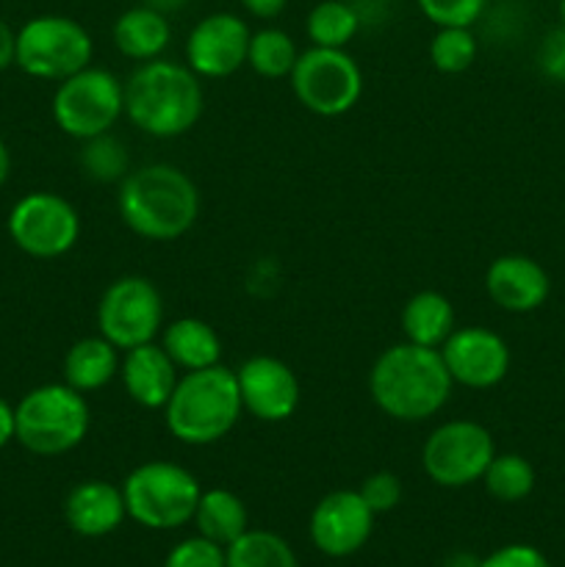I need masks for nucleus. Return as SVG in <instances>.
I'll return each instance as SVG.
<instances>
[{"instance_id":"obj_1","label":"nucleus","mask_w":565,"mask_h":567,"mask_svg":"<svg viewBox=\"0 0 565 567\" xmlns=\"http://www.w3.org/2000/svg\"><path fill=\"white\" fill-rule=\"evenodd\" d=\"M452 377L441 358V349L419 343H393L369 371L371 402L393 421L415 424L430 421L446 408L452 396Z\"/></svg>"},{"instance_id":"obj_2","label":"nucleus","mask_w":565,"mask_h":567,"mask_svg":"<svg viewBox=\"0 0 565 567\" xmlns=\"http://www.w3.org/2000/svg\"><path fill=\"white\" fill-rule=\"evenodd\" d=\"M116 210L133 236L147 241H177L197 221L199 192L177 166L147 164L122 177Z\"/></svg>"},{"instance_id":"obj_3","label":"nucleus","mask_w":565,"mask_h":567,"mask_svg":"<svg viewBox=\"0 0 565 567\" xmlns=\"http://www.w3.org/2000/svg\"><path fill=\"white\" fill-rule=\"evenodd\" d=\"M203 109V83L177 61H144L125 81V116L147 136H183L197 125Z\"/></svg>"},{"instance_id":"obj_4","label":"nucleus","mask_w":565,"mask_h":567,"mask_svg":"<svg viewBox=\"0 0 565 567\" xmlns=\"http://www.w3.org/2000/svg\"><path fill=\"white\" fill-rule=\"evenodd\" d=\"M244 413L236 371L216 363L186 371L164 408V424L186 446H210L236 430Z\"/></svg>"},{"instance_id":"obj_5","label":"nucleus","mask_w":565,"mask_h":567,"mask_svg":"<svg viewBox=\"0 0 565 567\" xmlns=\"http://www.w3.org/2000/svg\"><path fill=\"white\" fill-rule=\"evenodd\" d=\"M92 413L86 393L66 382H48L28 391L14 408V441L37 457H59L81 446Z\"/></svg>"},{"instance_id":"obj_6","label":"nucleus","mask_w":565,"mask_h":567,"mask_svg":"<svg viewBox=\"0 0 565 567\" xmlns=\"http://www.w3.org/2000/svg\"><path fill=\"white\" fill-rule=\"evenodd\" d=\"M127 518L153 532L181 529L192 524L203 487L197 476L170 460L136 465L122 482Z\"/></svg>"},{"instance_id":"obj_7","label":"nucleus","mask_w":565,"mask_h":567,"mask_svg":"<svg viewBox=\"0 0 565 567\" xmlns=\"http://www.w3.org/2000/svg\"><path fill=\"white\" fill-rule=\"evenodd\" d=\"M94 42L86 28L64 14H42L17 31V59L25 75L61 83L92 64Z\"/></svg>"},{"instance_id":"obj_8","label":"nucleus","mask_w":565,"mask_h":567,"mask_svg":"<svg viewBox=\"0 0 565 567\" xmlns=\"http://www.w3.org/2000/svg\"><path fill=\"white\" fill-rule=\"evenodd\" d=\"M50 111L61 133L78 142L111 133L116 120L125 114V81L111 70L89 64L55 86Z\"/></svg>"},{"instance_id":"obj_9","label":"nucleus","mask_w":565,"mask_h":567,"mask_svg":"<svg viewBox=\"0 0 565 567\" xmlns=\"http://www.w3.org/2000/svg\"><path fill=\"white\" fill-rule=\"evenodd\" d=\"M294 97L316 116H343L363 94V72L347 50L314 48L299 53L291 70Z\"/></svg>"},{"instance_id":"obj_10","label":"nucleus","mask_w":565,"mask_h":567,"mask_svg":"<svg viewBox=\"0 0 565 567\" xmlns=\"http://www.w3.org/2000/svg\"><path fill=\"white\" fill-rule=\"evenodd\" d=\"M164 330V297L142 275L116 277L97 302V332L120 352L153 343Z\"/></svg>"},{"instance_id":"obj_11","label":"nucleus","mask_w":565,"mask_h":567,"mask_svg":"<svg viewBox=\"0 0 565 567\" xmlns=\"http://www.w3.org/2000/svg\"><path fill=\"white\" fill-rule=\"evenodd\" d=\"M496 457V443L487 426L476 421H446L430 432L421 449V465L438 487H469L482 482Z\"/></svg>"},{"instance_id":"obj_12","label":"nucleus","mask_w":565,"mask_h":567,"mask_svg":"<svg viewBox=\"0 0 565 567\" xmlns=\"http://www.w3.org/2000/svg\"><path fill=\"white\" fill-rule=\"evenodd\" d=\"M9 236L37 260H53L70 252L81 238L75 205L53 192H31L17 199L9 214Z\"/></svg>"},{"instance_id":"obj_13","label":"nucleus","mask_w":565,"mask_h":567,"mask_svg":"<svg viewBox=\"0 0 565 567\" xmlns=\"http://www.w3.org/2000/svg\"><path fill=\"white\" fill-rule=\"evenodd\" d=\"M249 37V25L233 11L203 17L186 39V66L197 78L210 81L236 75L247 64Z\"/></svg>"},{"instance_id":"obj_14","label":"nucleus","mask_w":565,"mask_h":567,"mask_svg":"<svg viewBox=\"0 0 565 567\" xmlns=\"http://www.w3.org/2000/svg\"><path fill=\"white\" fill-rule=\"evenodd\" d=\"M441 358L454 385L469 391L496 388L510 371L507 341L487 327H458L441 347Z\"/></svg>"},{"instance_id":"obj_15","label":"nucleus","mask_w":565,"mask_h":567,"mask_svg":"<svg viewBox=\"0 0 565 567\" xmlns=\"http://www.w3.org/2000/svg\"><path fill=\"white\" fill-rule=\"evenodd\" d=\"M238 393L244 413L255 415L264 424L288 421L299 408L302 388L288 363L271 354H253L236 371Z\"/></svg>"},{"instance_id":"obj_16","label":"nucleus","mask_w":565,"mask_h":567,"mask_svg":"<svg viewBox=\"0 0 565 567\" xmlns=\"http://www.w3.org/2000/svg\"><path fill=\"white\" fill-rule=\"evenodd\" d=\"M374 513L358 491H332L310 513V540L325 557H352L369 543Z\"/></svg>"},{"instance_id":"obj_17","label":"nucleus","mask_w":565,"mask_h":567,"mask_svg":"<svg viewBox=\"0 0 565 567\" xmlns=\"http://www.w3.org/2000/svg\"><path fill=\"white\" fill-rule=\"evenodd\" d=\"M485 291L496 308L507 313H532L552 293L548 271L530 255H499L485 271Z\"/></svg>"},{"instance_id":"obj_18","label":"nucleus","mask_w":565,"mask_h":567,"mask_svg":"<svg viewBox=\"0 0 565 567\" xmlns=\"http://www.w3.org/2000/svg\"><path fill=\"white\" fill-rule=\"evenodd\" d=\"M177 365L172 363L170 354L164 352L161 343H142L136 349H127L125 358L120 363L122 385H125L127 396L144 410H164L170 402L172 391H175Z\"/></svg>"},{"instance_id":"obj_19","label":"nucleus","mask_w":565,"mask_h":567,"mask_svg":"<svg viewBox=\"0 0 565 567\" xmlns=\"http://www.w3.org/2000/svg\"><path fill=\"white\" fill-rule=\"evenodd\" d=\"M64 518L75 535L105 537L127 518L122 487L103 480H86L70 491L64 502Z\"/></svg>"},{"instance_id":"obj_20","label":"nucleus","mask_w":565,"mask_h":567,"mask_svg":"<svg viewBox=\"0 0 565 567\" xmlns=\"http://www.w3.org/2000/svg\"><path fill=\"white\" fill-rule=\"evenodd\" d=\"M111 37H114L116 50H120L125 59L138 61V64L161 59V53L170 48L172 39L170 17L150 9V6L144 3L133 6V9L122 11V14L116 17L114 28H111Z\"/></svg>"},{"instance_id":"obj_21","label":"nucleus","mask_w":565,"mask_h":567,"mask_svg":"<svg viewBox=\"0 0 565 567\" xmlns=\"http://www.w3.org/2000/svg\"><path fill=\"white\" fill-rule=\"evenodd\" d=\"M161 347L181 371H199L216 365L222 358V338L214 327L194 316L170 321L161 330Z\"/></svg>"},{"instance_id":"obj_22","label":"nucleus","mask_w":565,"mask_h":567,"mask_svg":"<svg viewBox=\"0 0 565 567\" xmlns=\"http://www.w3.org/2000/svg\"><path fill=\"white\" fill-rule=\"evenodd\" d=\"M120 349L103 336H89L72 343L64 354V382L81 393L100 391L120 377Z\"/></svg>"},{"instance_id":"obj_23","label":"nucleus","mask_w":565,"mask_h":567,"mask_svg":"<svg viewBox=\"0 0 565 567\" xmlns=\"http://www.w3.org/2000/svg\"><path fill=\"white\" fill-rule=\"evenodd\" d=\"M458 330L452 299L441 291H419L404 302L402 308V332L404 341L419 347L441 349L446 338Z\"/></svg>"},{"instance_id":"obj_24","label":"nucleus","mask_w":565,"mask_h":567,"mask_svg":"<svg viewBox=\"0 0 565 567\" xmlns=\"http://www.w3.org/2000/svg\"><path fill=\"white\" fill-rule=\"evenodd\" d=\"M194 526L205 540L227 548L249 529V515L236 493L214 487V491H203L199 496L197 509H194Z\"/></svg>"},{"instance_id":"obj_25","label":"nucleus","mask_w":565,"mask_h":567,"mask_svg":"<svg viewBox=\"0 0 565 567\" xmlns=\"http://www.w3.org/2000/svg\"><path fill=\"white\" fill-rule=\"evenodd\" d=\"M360 14L349 0H321L310 9L305 31L314 48L343 50L360 31Z\"/></svg>"},{"instance_id":"obj_26","label":"nucleus","mask_w":565,"mask_h":567,"mask_svg":"<svg viewBox=\"0 0 565 567\" xmlns=\"http://www.w3.org/2000/svg\"><path fill=\"white\" fill-rule=\"evenodd\" d=\"M227 567H297L294 548L280 535L266 529H247L225 548Z\"/></svg>"},{"instance_id":"obj_27","label":"nucleus","mask_w":565,"mask_h":567,"mask_svg":"<svg viewBox=\"0 0 565 567\" xmlns=\"http://www.w3.org/2000/svg\"><path fill=\"white\" fill-rule=\"evenodd\" d=\"M535 482L537 476L530 460L513 452L496 454L487 465L485 476H482L487 496L502 504H518L530 498V493L535 491Z\"/></svg>"},{"instance_id":"obj_28","label":"nucleus","mask_w":565,"mask_h":567,"mask_svg":"<svg viewBox=\"0 0 565 567\" xmlns=\"http://www.w3.org/2000/svg\"><path fill=\"white\" fill-rule=\"evenodd\" d=\"M299 59V50L294 44V39L288 37L280 28H260L249 37V50H247V64L249 70L258 72L260 78H277L291 75L294 64Z\"/></svg>"},{"instance_id":"obj_29","label":"nucleus","mask_w":565,"mask_h":567,"mask_svg":"<svg viewBox=\"0 0 565 567\" xmlns=\"http://www.w3.org/2000/svg\"><path fill=\"white\" fill-rule=\"evenodd\" d=\"M81 169L94 183H120L131 172V155L127 147L111 133L86 138L81 147Z\"/></svg>"},{"instance_id":"obj_30","label":"nucleus","mask_w":565,"mask_h":567,"mask_svg":"<svg viewBox=\"0 0 565 567\" xmlns=\"http://www.w3.org/2000/svg\"><path fill=\"white\" fill-rule=\"evenodd\" d=\"M476 53H480V42L471 28H438L430 42L432 66L446 75H460V72L471 70Z\"/></svg>"},{"instance_id":"obj_31","label":"nucleus","mask_w":565,"mask_h":567,"mask_svg":"<svg viewBox=\"0 0 565 567\" xmlns=\"http://www.w3.org/2000/svg\"><path fill=\"white\" fill-rule=\"evenodd\" d=\"M421 14L438 28H471L485 14L487 0H415Z\"/></svg>"},{"instance_id":"obj_32","label":"nucleus","mask_w":565,"mask_h":567,"mask_svg":"<svg viewBox=\"0 0 565 567\" xmlns=\"http://www.w3.org/2000/svg\"><path fill=\"white\" fill-rule=\"evenodd\" d=\"M164 567H227L225 546L205 540L203 535L188 537L166 554Z\"/></svg>"},{"instance_id":"obj_33","label":"nucleus","mask_w":565,"mask_h":567,"mask_svg":"<svg viewBox=\"0 0 565 567\" xmlns=\"http://www.w3.org/2000/svg\"><path fill=\"white\" fill-rule=\"evenodd\" d=\"M360 498L369 504V509L374 515L391 513L399 502H402V482L391 471H377V474L366 476L363 485H360Z\"/></svg>"},{"instance_id":"obj_34","label":"nucleus","mask_w":565,"mask_h":567,"mask_svg":"<svg viewBox=\"0 0 565 567\" xmlns=\"http://www.w3.org/2000/svg\"><path fill=\"white\" fill-rule=\"evenodd\" d=\"M537 70L546 81L565 86V28L557 25L543 37L537 48Z\"/></svg>"},{"instance_id":"obj_35","label":"nucleus","mask_w":565,"mask_h":567,"mask_svg":"<svg viewBox=\"0 0 565 567\" xmlns=\"http://www.w3.org/2000/svg\"><path fill=\"white\" fill-rule=\"evenodd\" d=\"M480 567H552L548 559L537 551L535 546H524V543H513V546L496 548L480 559Z\"/></svg>"},{"instance_id":"obj_36","label":"nucleus","mask_w":565,"mask_h":567,"mask_svg":"<svg viewBox=\"0 0 565 567\" xmlns=\"http://www.w3.org/2000/svg\"><path fill=\"white\" fill-rule=\"evenodd\" d=\"M17 59V33L11 31L9 22L0 17V70L14 64Z\"/></svg>"},{"instance_id":"obj_37","label":"nucleus","mask_w":565,"mask_h":567,"mask_svg":"<svg viewBox=\"0 0 565 567\" xmlns=\"http://www.w3.org/2000/svg\"><path fill=\"white\" fill-rule=\"evenodd\" d=\"M244 9L253 17H260V20H275L282 9L288 6V0H238Z\"/></svg>"},{"instance_id":"obj_38","label":"nucleus","mask_w":565,"mask_h":567,"mask_svg":"<svg viewBox=\"0 0 565 567\" xmlns=\"http://www.w3.org/2000/svg\"><path fill=\"white\" fill-rule=\"evenodd\" d=\"M14 441V408L0 396V449Z\"/></svg>"},{"instance_id":"obj_39","label":"nucleus","mask_w":565,"mask_h":567,"mask_svg":"<svg viewBox=\"0 0 565 567\" xmlns=\"http://www.w3.org/2000/svg\"><path fill=\"white\" fill-rule=\"evenodd\" d=\"M144 6H150V9H155V11H161V14H175V11H181L183 6L188 3V0H142Z\"/></svg>"},{"instance_id":"obj_40","label":"nucleus","mask_w":565,"mask_h":567,"mask_svg":"<svg viewBox=\"0 0 565 567\" xmlns=\"http://www.w3.org/2000/svg\"><path fill=\"white\" fill-rule=\"evenodd\" d=\"M9 175H11V153H9V147H6L3 138H0V188L6 186Z\"/></svg>"},{"instance_id":"obj_41","label":"nucleus","mask_w":565,"mask_h":567,"mask_svg":"<svg viewBox=\"0 0 565 567\" xmlns=\"http://www.w3.org/2000/svg\"><path fill=\"white\" fill-rule=\"evenodd\" d=\"M557 14H559V25L565 28V0H559V6H557Z\"/></svg>"}]
</instances>
